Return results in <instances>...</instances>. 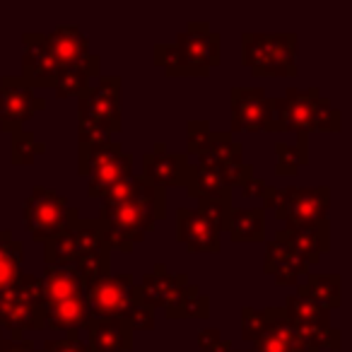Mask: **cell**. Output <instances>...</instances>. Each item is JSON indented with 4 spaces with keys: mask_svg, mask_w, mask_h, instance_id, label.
<instances>
[{
    "mask_svg": "<svg viewBox=\"0 0 352 352\" xmlns=\"http://www.w3.org/2000/svg\"><path fill=\"white\" fill-rule=\"evenodd\" d=\"M186 152L196 155L198 162H210V164L234 166L241 164L244 145L232 138L230 131L215 133L210 131V121H188L186 123Z\"/></svg>",
    "mask_w": 352,
    "mask_h": 352,
    "instance_id": "9a60e30c",
    "label": "cell"
},
{
    "mask_svg": "<svg viewBox=\"0 0 352 352\" xmlns=\"http://www.w3.org/2000/svg\"><path fill=\"white\" fill-rule=\"evenodd\" d=\"M188 283V275L186 273H179V275H171L166 273V265L164 263H157L155 270L147 275H142L140 285L138 287V297L140 302L145 304L147 309H166L174 297L179 294V289Z\"/></svg>",
    "mask_w": 352,
    "mask_h": 352,
    "instance_id": "7402d4cb",
    "label": "cell"
},
{
    "mask_svg": "<svg viewBox=\"0 0 352 352\" xmlns=\"http://www.w3.org/2000/svg\"><path fill=\"white\" fill-rule=\"evenodd\" d=\"M41 352H87V345L82 342L80 333H68L58 340H46Z\"/></svg>",
    "mask_w": 352,
    "mask_h": 352,
    "instance_id": "8d00e7d4",
    "label": "cell"
},
{
    "mask_svg": "<svg viewBox=\"0 0 352 352\" xmlns=\"http://www.w3.org/2000/svg\"><path fill=\"white\" fill-rule=\"evenodd\" d=\"M46 109V99L36 97L34 89L17 75L0 78V131L15 133L22 131L27 121Z\"/></svg>",
    "mask_w": 352,
    "mask_h": 352,
    "instance_id": "2e32d148",
    "label": "cell"
},
{
    "mask_svg": "<svg viewBox=\"0 0 352 352\" xmlns=\"http://www.w3.org/2000/svg\"><path fill=\"white\" fill-rule=\"evenodd\" d=\"M174 49L182 63V78H208L222 63V36L210 30V22H188L179 32Z\"/></svg>",
    "mask_w": 352,
    "mask_h": 352,
    "instance_id": "30bf717a",
    "label": "cell"
},
{
    "mask_svg": "<svg viewBox=\"0 0 352 352\" xmlns=\"http://www.w3.org/2000/svg\"><path fill=\"white\" fill-rule=\"evenodd\" d=\"M89 326V311L85 294L78 297H65L58 302L41 304V331H65L80 333V328Z\"/></svg>",
    "mask_w": 352,
    "mask_h": 352,
    "instance_id": "603a6c76",
    "label": "cell"
},
{
    "mask_svg": "<svg viewBox=\"0 0 352 352\" xmlns=\"http://www.w3.org/2000/svg\"><path fill=\"white\" fill-rule=\"evenodd\" d=\"M263 208L275 215V220L287 222V227H304L316 225L328 220V208H331V188L316 186H287V188H265Z\"/></svg>",
    "mask_w": 352,
    "mask_h": 352,
    "instance_id": "ba28073f",
    "label": "cell"
},
{
    "mask_svg": "<svg viewBox=\"0 0 352 352\" xmlns=\"http://www.w3.org/2000/svg\"><path fill=\"white\" fill-rule=\"evenodd\" d=\"M297 294L331 309H338L342 302V278L338 273H307V280L297 287Z\"/></svg>",
    "mask_w": 352,
    "mask_h": 352,
    "instance_id": "f1b7e54d",
    "label": "cell"
},
{
    "mask_svg": "<svg viewBox=\"0 0 352 352\" xmlns=\"http://www.w3.org/2000/svg\"><path fill=\"white\" fill-rule=\"evenodd\" d=\"M230 239L239 244H258L265 239V212L261 208H234L232 206L227 215V227Z\"/></svg>",
    "mask_w": 352,
    "mask_h": 352,
    "instance_id": "83f0119b",
    "label": "cell"
},
{
    "mask_svg": "<svg viewBox=\"0 0 352 352\" xmlns=\"http://www.w3.org/2000/svg\"><path fill=\"white\" fill-rule=\"evenodd\" d=\"M41 304L44 283L39 275L20 273L0 292V328L10 331V340H22L25 331H41Z\"/></svg>",
    "mask_w": 352,
    "mask_h": 352,
    "instance_id": "52a82bcc",
    "label": "cell"
},
{
    "mask_svg": "<svg viewBox=\"0 0 352 352\" xmlns=\"http://www.w3.org/2000/svg\"><path fill=\"white\" fill-rule=\"evenodd\" d=\"M87 352H131L133 328L121 318H104L87 326Z\"/></svg>",
    "mask_w": 352,
    "mask_h": 352,
    "instance_id": "484cf974",
    "label": "cell"
},
{
    "mask_svg": "<svg viewBox=\"0 0 352 352\" xmlns=\"http://www.w3.org/2000/svg\"><path fill=\"white\" fill-rule=\"evenodd\" d=\"M41 283H44V302L85 294V283L73 268H46Z\"/></svg>",
    "mask_w": 352,
    "mask_h": 352,
    "instance_id": "4dcf8cb0",
    "label": "cell"
},
{
    "mask_svg": "<svg viewBox=\"0 0 352 352\" xmlns=\"http://www.w3.org/2000/svg\"><path fill=\"white\" fill-rule=\"evenodd\" d=\"M283 311L287 316V321H292L297 326V331H302L321 350H331V352L342 350V333L338 328H333L331 311L326 307H321V304L294 292L285 299Z\"/></svg>",
    "mask_w": 352,
    "mask_h": 352,
    "instance_id": "4fadbf2b",
    "label": "cell"
},
{
    "mask_svg": "<svg viewBox=\"0 0 352 352\" xmlns=\"http://www.w3.org/2000/svg\"><path fill=\"white\" fill-rule=\"evenodd\" d=\"M135 157L121 147V142H107L89 152L87 160V196L102 198L109 188L133 176Z\"/></svg>",
    "mask_w": 352,
    "mask_h": 352,
    "instance_id": "5bb4252c",
    "label": "cell"
},
{
    "mask_svg": "<svg viewBox=\"0 0 352 352\" xmlns=\"http://www.w3.org/2000/svg\"><path fill=\"white\" fill-rule=\"evenodd\" d=\"M263 273L275 278L278 285H297V280L302 275L309 273V265L289 249L287 244L275 236L265 244V256H263Z\"/></svg>",
    "mask_w": 352,
    "mask_h": 352,
    "instance_id": "cb8c5ba5",
    "label": "cell"
},
{
    "mask_svg": "<svg viewBox=\"0 0 352 352\" xmlns=\"http://www.w3.org/2000/svg\"><path fill=\"white\" fill-rule=\"evenodd\" d=\"M94 78H99V56L89 54L82 63L60 70V73L56 75V82L51 89H54L58 99L82 97V94L92 87Z\"/></svg>",
    "mask_w": 352,
    "mask_h": 352,
    "instance_id": "4316f807",
    "label": "cell"
},
{
    "mask_svg": "<svg viewBox=\"0 0 352 352\" xmlns=\"http://www.w3.org/2000/svg\"><path fill=\"white\" fill-rule=\"evenodd\" d=\"M234 352H241V350H234ZM246 352H251V350H246Z\"/></svg>",
    "mask_w": 352,
    "mask_h": 352,
    "instance_id": "60d3db41",
    "label": "cell"
},
{
    "mask_svg": "<svg viewBox=\"0 0 352 352\" xmlns=\"http://www.w3.org/2000/svg\"><path fill=\"white\" fill-rule=\"evenodd\" d=\"M188 155L184 152H169L164 142H157L152 152L142 155V174L147 182L155 184L157 188L169 186H186L188 182Z\"/></svg>",
    "mask_w": 352,
    "mask_h": 352,
    "instance_id": "d6986e66",
    "label": "cell"
},
{
    "mask_svg": "<svg viewBox=\"0 0 352 352\" xmlns=\"http://www.w3.org/2000/svg\"><path fill=\"white\" fill-rule=\"evenodd\" d=\"M73 270L80 275V280H82L85 285L92 283V280L107 278V275H111L109 273V270H111V249L104 244L102 249L92 251V254L85 256L82 261H78V263L73 265Z\"/></svg>",
    "mask_w": 352,
    "mask_h": 352,
    "instance_id": "e575fe53",
    "label": "cell"
},
{
    "mask_svg": "<svg viewBox=\"0 0 352 352\" xmlns=\"http://www.w3.org/2000/svg\"><path fill=\"white\" fill-rule=\"evenodd\" d=\"M46 152V142L36 140L34 133L15 131L10 135V164L12 166H30L36 162V157Z\"/></svg>",
    "mask_w": 352,
    "mask_h": 352,
    "instance_id": "836d02e7",
    "label": "cell"
},
{
    "mask_svg": "<svg viewBox=\"0 0 352 352\" xmlns=\"http://www.w3.org/2000/svg\"><path fill=\"white\" fill-rule=\"evenodd\" d=\"M232 201L198 198V208H176V241L188 254H220Z\"/></svg>",
    "mask_w": 352,
    "mask_h": 352,
    "instance_id": "8992f818",
    "label": "cell"
},
{
    "mask_svg": "<svg viewBox=\"0 0 352 352\" xmlns=\"http://www.w3.org/2000/svg\"><path fill=\"white\" fill-rule=\"evenodd\" d=\"M261 336L278 340L287 352H321V347L316 342L309 340L302 331H297V326L292 321H287L283 307H265L261 311V331L256 336V340Z\"/></svg>",
    "mask_w": 352,
    "mask_h": 352,
    "instance_id": "44dd1931",
    "label": "cell"
},
{
    "mask_svg": "<svg viewBox=\"0 0 352 352\" xmlns=\"http://www.w3.org/2000/svg\"><path fill=\"white\" fill-rule=\"evenodd\" d=\"M85 302H87L89 323L104 318H121L133 331H152L155 311L147 309L138 297L135 278L126 275H107L85 285Z\"/></svg>",
    "mask_w": 352,
    "mask_h": 352,
    "instance_id": "3957f363",
    "label": "cell"
},
{
    "mask_svg": "<svg viewBox=\"0 0 352 352\" xmlns=\"http://www.w3.org/2000/svg\"><path fill=\"white\" fill-rule=\"evenodd\" d=\"M166 318H210V297L201 292L198 285L186 283L174 302L164 309Z\"/></svg>",
    "mask_w": 352,
    "mask_h": 352,
    "instance_id": "f546056e",
    "label": "cell"
},
{
    "mask_svg": "<svg viewBox=\"0 0 352 352\" xmlns=\"http://www.w3.org/2000/svg\"><path fill=\"white\" fill-rule=\"evenodd\" d=\"M309 164V138H299L297 145L278 142L275 145V174L292 176Z\"/></svg>",
    "mask_w": 352,
    "mask_h": 352,
    "instance_id": "d6a6232c",
    "label": "cell"
},
{
    "mask_svg": "<svg viewBox=\"0 0 352 352\" xmlns=\"http://www.w3.org/2000/svg\"><path fill=\"white\" fill-rule=\"evenodd\" d=\"M198 352H234V347L220 328H203L198 336Z\"/></svg>",
    "mask_w": 352,
    "mask_h": 352,
    "instance_id": "d590c367",
    "label": "cell"
},
{
    "mask_svg": "<svg viewBox=\"0 0 352 352\" xmlns=\"http://www.w3.org/2000/svg\"><path fill=\"white\" fill-rule=\"evenodd\" d=\"M166 217V193L157 188L145 176H135L109 188L102 196L99 225L104 244L111 251L131 254L142 244L147 232Z\"/></svg>",
    "mask_w": 352,
    "mask_h": 352,
    "instance_id": "6da1fadb",
    "label": "cell"
},
{
    "mask_svg": "<svg viewBox=\"0 0 352 352\" xmlns=\"http://www.w3.org/2000/svg\"><path fill=\"white\" fill-rule=\"evenodd\" d=\"M102 246L104 236L97 217L94 220L78 217L44 244V263L46 268H73L78 261H82L85 256Z\"/></svg>",
    "mask_w": 352,
    "mask_h": 352,
    "instance_id": "8fae6325",
    "label": "cell"
},
{
    "mask_svg": "<svg viewBox=\"0 0 352 352\" xmlns=\"http://www.w3.org/2000/svg\"><path fill=\"white\" fill-rule=\"evenodd\" d=\"M230 133H273V97L263 87L230 89Z\"/></svg>",
    "mask_w": 352,
    "mask_h": 352,
    "instance_id": "e0dca14e",
    "label": "cell"
},
{
    "mask_svg": "<svg viewBox=\"0 0 352 352\" xmlns=\"http://www.w3.org/2000/svg\"><path fill=\"white\" fill-rule=\"evenodd\" d=\"M46 46L51 56L58 63V68H70V65L82 63L89 56V41L75 25H58L54 32L46 34Z\"/></svg>",
    "mask_w": 352,
    "mask_h": 352,
    "instance_id": "d4e9b609",
    "label": "cell"
},
{
    "mask_svg": "<svg viewBox=\"0 0 352 352\" xmlns=\"http://www.w3.org/2000/svg\"><path fill=\"white\" fill-rule=\"evenodd\" d=\"M80 217V210L68 203V198L58 191L44 186H34L22 206V222L30 230L34 241H49L58 232H63L73 220Z\"/></svg>",
    "mask_w": 352,
    "mask_h": 352,
    "instance_id": "9c48e42d",
    "label": "cell"
},
{
    "mask_svg": "<svg viewBox=\"0 0 352 352\" xmlns=\"http://www.w3.org/2000/svg\"><path fill=\"white\" fill-rule=\"evenodd\" d=\"M22 256L25 246L12 239L10 230H0V292H6L22 273Z\"/></svg>",
    "mask_w": 352,
    "mask_h": 352,
    "instance_id": "1f68e13d",
    "label": "cell"
},
{
    "mask_svg": "<svg viewBox=\"0 0 352 352\" xmlns=\"http://www.w3.org/2000/svg\"><path fill=\"white\" fill-rule=\"evenodd\" d=\"M265 188H268V184H265L263 179H258V176H254L251 182H246L244 186H241V196L244 198H261Z\"/></svg>",
    "mask_w": 352,
    "mask_h": 352,
    "instance_id": "f35d334b",
    "label": "cell"
},
{
    "mask_svg": "<svg viewBox=\"0 0 352 352\" xmlns=\"http://www.w3.org/2000/svg\"><path fill=\"white\" fill-rule=\"evenodd\" d=\"M0 340H3V328H0Z\"/></svg>",
    "mask_w": 352,
    "mask_h": 352,
    "instance_id": "ab89813d",
    "label": "cell"
},
{
    "mask_svg": "<svg viewBox=\"0 0 352 352\" xmlns=\"http://www.w3.org/2000/svg\"><path fill=\"white\" fill-rule=\"evenodd\" d=\"M0 352H41V350H36V345L32 340H0Z\"/></svg>",
    "mask_w": 352,
    "mask_h": 352,
    "instance_id": "74e56055",
    "label": "cell"
},
{
    "mask_svg": "<svg viewBox=\"0 0 352 352\" xmlns=\"http://www.w3.org/2000/svg\"><path fill=\"white\" fill-rule=\"evenodd\" d=\"M278 236L283 244H287L304 263L311 268L323 258L328 249H331V222L323 220L316 225H304V227H285L283 232H278Z\"/></svg>",
    "mask_w": 352,
    "mask_h": 352,
    "instance_id": "ffe728a7",
    "label": "cell"
},
{
    "mask_svg": "<svg viewBox=\"0 0 352 352\" xmlns=\"http://www.w3.org/2000/svg\"><path fill=\"white\" fill-rule=\"evenodd\" d=\"M299 36L292 32H244L241 34V63L254 78H297Z\"/></svg>",
    "mask_w": 352,
    "mask_h": 352,
    "instance_id": "5b68a950",
    "label": "cell"
},
{
    "mask_svg": "<svg viewBox=\"0 0 352 352\" xmlns=\"http://www.w3.org/2000/svg\"><path fill=\"white\" fill-rule=\"evenodd\" d=\"M342 116L321 89L287 87L283 99H273V133H294L299 138H309L314 131L340 133Z\"/></svg>",
    "mask_w": 352,
    "mask_h": 352,
    "instance_id": "277c9868",
    "label": "cell"
},
{
    "mask_svg": "<svg viewBox=\"0 0 352 352\" xmlns=\"http://www.w3.org/2000/svg\"><path fill=\"white\" fill-rule=\"evenodd\" d=\"M22 75L20 78L34 87H54L56 75L60 73L58 63L46 46V34L41 32H25L22 34Z\"/></svg>",
    "mask_w": 352,
    "mask_h": 352,
    "instance_id": "ac0fdd59",
    "label": "cell"
},
{
    "mask_svg": "<svg viewBox=\"0 0 352 352\" xmlns=\"http://www.w3.org/2000/svg\"><path fill=\"white\" fill-rule=\"evenodd\" d=\"M254 166L241 162L234 166L196 162L188 171L186 191L191 198H208V201H232V191L241 188L254 179Z\"/></svg>",
    "mask_w": 352,
    "mask_h": 352,
    "instance_id": "7c38bea8",
    "label": "cell"
},
{
    "mask_svg": "<svg viewBox=\"0 0 352 352\" xmlns=\"http://www.w3.org/2000/svg\"><path fill=\"white\" fill-rule=\"evenodd\" d=\"M123 131V78L107 75L78 97V174L87 176L89 152Z\"/></svg>",
    "mask_w": 352,
    "mask_h": 352,
    "instance_id": "7a4b0ae2",
    "label": "cell"
}]
</instances>
